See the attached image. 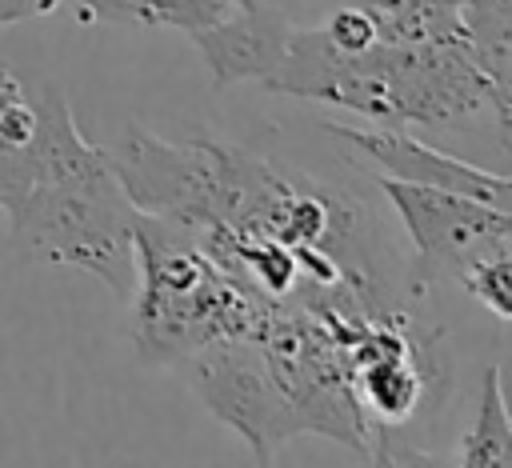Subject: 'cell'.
<instances>
[{
    "label": "cell",
    "mask_w": 512,
    "mask_h": 468,
    "mask_svg": "<svg viewBox=\"0 0 512 468\" xmlns=\"http://www.w3.org/2000/svg\"><path fill=\"white\" fill-rule=\"evenodd\" d=\"M108 156L136 212L188 236L292 248L308 268L312 308H400L424 296L368 204L320 176L212 136L160 140L140 124H128Z\"/></svg>",
    "instance_id": "1"
},
{
    "label": "cell",
    "mask_w": 512,
    "mask_h": 468,
    "mask_svg": "<svg viewBox=\"0 0 512 468\" xmlns=\"http://www.w3.org/2000/svg\"><path fill=\"white\" fill-rule=\"evenodd\" d=\"M264 92L332 104L388 128L488 132L508 156V64H492L468 44H384L360 52L324 48L308 24L288 28L280 64Z\"/></svg>",
    "instance_id": "2"
},
{
    "label": "cell",
    "mask_w": 512,
    "mask_h": 468,
    "mask_svg": "<svg viewBox=\"0 0 512 468\" xmlns=\"http://www.w3.org/2000/svg\"><path fill=\"white\" fill-rule=\"evenodd\" d=\"M28 140L0 152V208L12 240L52 264L104 280L120 300L136 284V208L112 156L84 140L68 100L40 84Z\"/></svg>",
    "instance_id": "3"
},
{
    "label": "cell",
    "mask_w": 512,
    "mask_h": 468,
    "mask_svg": "<svg viewBox=\"0 0 512 468\" xmlns=\"http://www.w3.org/2000/svg\"><path fill=\"white\" fill-rule=\"evenodd\" d=\"M132 252V344L152 368H176L216 340L252 332L268 308L160 216L136 212Z\"/></svg>",
    "instance_id": "4"
},
{
    "label": "cell",
    "mask_w": 512,
    "mask_h": 468,
    "mask_svg": "<svg viewBox=\"0 0 512 468\" xmlns=\"http://www.w3.org/2000/svg\"><path fill=\"white\" fill-rule=\"evenodd\" d=\"M380 192L404 224V236L412 244L408 272L424 292L440 280L456 284L480 260L512 256V208L388 176H380Z\"/></svg>",
    "instance_id": "5"
},
{
    "label": "cell",
    "mask_w": 512,
    "mask_h": 468,
    "mask_svg": "<svg viewBox=\"0 0 512 468\" xmlns=\"http://www.w3.org/2000/svg\"><path fill=\"white\" fill-rule=\"evenodd\" d=\"M176 372L188 380V388L208 404L212 416H220L240 440L256 452L260 464H272L276 448L292 440V420L284 392L272 376V364L252 332L216 340L176 364Z\"/></svg>",
    "instance_id": "6"
},
{
    "label": "cell",
    "mask_w": 512,
    "mask_h": 468,
    "mask_svg": "<svg viewBox=\"0 0 512 468\" xmlns=\"http://www.w3.org/2000/svg\"><path fill=\"white\" fill-rule=\"evenodd\" d=\"M324 132L336 140L340 152L368 160L380 176L388 180H404V184H428V188H444V192H460L496 208H512V180L508 172H488L480 164H468L436 144L416 140L408 128H388V124H372V128H356V124H336L324 120Z\"/></svg>",
    "instance_id": "7"
},
{
    "label": "cell",
    "mask_w": 512,
    "mask_h": 468,
    "mask_svg": "<svg viewBox=\"0 0 512 468\" xmlns=\"http://www.w3.org/2000/svg\"><path fill=\"white\" fill-rule=\"evenodd\" d=\"M288 28H292V16L276 0H256L216 24L196 28L192 40H196L216 88L244 84V80L260 84L280 64Z\"/></svg>",
    "instance_id": "8"
},
{
    "label": "cell",
    "mask_w": 512,
    "mask_h": 468,
    "mask_svg": "<svg viewBox=\"0 0 512 468\" xmlns=\"http://www.w3.org/2000/svg\"><path fill=\"white\" fill-rule=\"evenodd\" d=\"M456 464L460 468H512V420H508V404H504V372H500V364L484 368L476 420L460 436Z\"/></svg>",
    "instance_id": "9"
},
{
    "label": "cell",
    "mask_w": 512,
    "mask_h": 468,
    "mask_svg": "<svg viewBox=\"0 0 512 468\" xmlns=\"http://www.w3.org/2000/svg\"><path fill=\"white\" fill-rule=\"evenodd\" d=\"M508 268H512V256H492V260H480L476 268H468L456 284H460V288H464L480 308H488L496 320H512Z\"/></svg>",
    "instance_id": "10"
},
{
    "label": "cell",
    "mask_w": 512,
    "mask_h": 468,
    "mask_svg": "<svg viewBox=\"0 0 512 468\" xmlns=\"http://www.w3.org/2000/svg\"><path fill=\"white\" fill-rule=\"evenodd\" d=\"M32 124H36V100H32V92L8 68H0V152L12 148V144H20V140H28Z\"/></svg>",
    "instance_id": "11"
},
{
    "label": "cell",
    "mask_w": 512,
    "mask_h": 468,
    "mask_svg": "<svg viewBox=\"0 0 512 468\" xmlns=\"http://www.w3.org/2000/svg\"><path fill=\"white\" fill-rule=\"evenodd\" d=\"M52 8H60V0H0V28H8L16 20L48 16Z\"/></svg>",
    "instance_id": "12"
}]
</instances>
